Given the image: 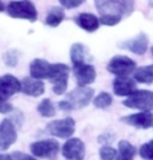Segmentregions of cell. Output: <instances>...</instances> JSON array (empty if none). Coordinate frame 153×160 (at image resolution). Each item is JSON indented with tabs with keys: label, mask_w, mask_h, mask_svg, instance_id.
<instances>
[{
	"label": "cell",
	"mask_w": 153,
	"mask_h": 160,
	"mask_svg": "<svg viewBox=\"0 0 153 160\" xmlns=\"http://www.w3.org/2000/svg\"><path fill=\"white\" fill-rule=\"evenodd\" d=\"M100 17L121 19L128 17L135 9V0H94Z\"/></svg>",
	"instance_id": "1"
},
{
	"label": "cell",
	"mask_w": 153,
	"mask_h": 160,
	"mask_svg": "<svg viewBox=\"0 0 153 160\" xmlns=\"http://www.w3.org/2000/svg\"><path fill=\"white\" fill-rule=\"evenodd\" d=\"M94 96V89L87 86H78L66 96V99L60 101L59 106L62 110L71 111L73 109L84 108L90 104Z\"/></svg>",
	"instance_id": "2"
},
{
	"label": "cell",
	"mask_w": 153,
	"mask_h": 160,
	"mask_svg": "<svg viewBox=\"0 0 153 160\" xmlns=\"http://www.w3.org/2000/svg\"><path fill=\"white\" fill-rule=\"evenodd\" d=\"M6 12L14 19H22L33 23L38 19V12L29 0H13L6 6Z\"/></svg>",
	"instance_id": "3"
},
{
	"label": "cell",
	"mask_w": 153,
	"mask_h": 160,
	"mask_svg": "<svg viewBox=\"0 0 153 160\" xmlns=\"http://www.w3.org/2000/svg\"><path fill=\"white\" fill-rule=\"evenodd\" d=\"M70 68L65 63H52L49 80L53 85V92L56 95L65 94L68 88Z\"/></svg>",
	"instance_id": "4"
},
{
	"label": "cell",
	"mask_w": 153,
	"mask_h": 160,
	"mask_svg": "<svg viewBox=\"0 0 153 160\" xmlns=\"http://www.w3.org/2000/svg\"><path fill=\"white\" fill-rule=\"evenodd\" d=\"M123 105L132 109L142 111H153V92L147 89L135 91L126 100L123 101Z\"/></svg>",
	"instance_id": "5"
},
{
	"label": "cell",
	"mask_w": 153,
	"mask_h": 160,
	"mask_svg": "<svg viewBox=\"0 0 153 160\" xmlns=\"http://www.w3.org/2000/svg\"><path fill=\"white\" fill-rule=\"evenodd\" d=\"M136 63L135 60L125 55H116L110 60L107 71L117 77H126L135 71Z\"/></svg>",
	"instance_id": "6"
},
{
	"label": "cell",
	"mask_w": 153,
	"mask_h": 160,
	"mask_svg": "<svg viewBox=\"0 0 153 160\" xmlns=\"http://www.w3.org/2000/svg\"><path fill=\"white\" fill-rule=\"evenodd\" d=\"M30 151L37 157L47 160H56L59 145L54 139H44L31 143Z\"/></svg>",
	"instance_id": "7"
},
{
	"label": "cell",
	"mask_w": 153,
	"mask_h": 160,
	"mask_svg": "<svg viewBox=\"0 0 153 160\" xmlns=\"http://www.w3.org/2000/svg\"><path fill=\"white\" fill-rule=\"evenodd\" d=\"M46 131L59 138H69L75 132V121L70 117L63 120L52 121L46 126Z\"/></svg>",
	"instance_id": "8"
},
{
	"label": "cell",
	"mask_w": 153,
	"mask_h": 160,
	"mask_svg": "<svg viewBox=\"0 0 153 160\" xmlns=\"http://www.w3.org/2000/svg\"><path fill=\"white\" fill-rule=\"evenodd\" d=\"M22 91V84L11 74L0 76V100L6 101L12 96Z\"/></svg>",
	"instance_id": "9"
},
{
	"label": "cell",
	"mask_w": 153,
	"mask_h": 160,
	"mask_svg": "<svg viewBox=\"0 0 153 160\" xmlns=\"http://www.w3.org/2000/svg\"><path fill=\"white\" fill-rule=\"evenodd\" d=\"M63 155L68 160H84L85 156V146L79 138H70L63 146Z\"/></svg>",
	"instance_id": "10"
},
{
	"label": "cell",
	"mask_w": 153,
	"mask_h": 160,
	"mask_svg": "<svg viewBox=\"0 0 153 160\" xmlns=\"http://www.w3.org/2000/svg\"><path fill=\"white\" fill-rule=\"evenodd\" d=\"M73 72L78 86H87L96 79V70L89 62L73 65Z\"/></svg>",
	"instance_id": "11"
},
{
	"label": "cell",
	"mask_w": 153,
	"mask_h": 160,
	"mask_svg": "<svg viewBox=\"0 0 153 160\" xmlns=\"http://www.w3.org/2000/svg\"><path fill=\"white\" fill-rule=\"evenodd\" d=\"M120 121L139 129H149L153 126V114L150 111H142L139 113L125 116L121 118Z\"/></svg>",
	"instance_id": "12"
},
{
	"label": "cell",
	"mask_w": 153,
	"mask_h": 160,
	"mask_svg": "<svg viewBox=\"0 0 153 160\" xmlns=\"http://www.w3.org/2000/svg\"><path fill=\"white\" fill-rule=\"evenodd\" d=\"M148 44H149L148 37L146 36L144 32H141L136 37L132 38V39L122 42V43L119 44L118 46H119V48H121V49L129 50L130 52L138 54V55H143V54H145V52L147 51Z\"/></svg>",
	"instance_id": "13"
},
{
	"label": "cell",
	"mask_w": 153,
	"mask_h": 160,
	"mask_svg": "<svg viewBox=\"0 0 153 160\" xmlns=\"http://www.w3.org/2000/svg\"><path fill=\"white\" fill-rule=\"evenodd\" d=\"M17 139V132H16L14 124L8 119H4L0 123V150L5 151L15 143Z\"/></svg>",
	"instance_id": "14"
},
{
	"label": "cell",
	"mask_w": 153,
	"mask_h": 160,
	"mask_svg": "<svg viewBox=\"0 0 153 160\" xmlns=\"http://www.w3.org/2000/svg\"><path fill=\"white\" fill-rule=\"evenodd\" d=\"M114 92L115 95L119 97H129L133 92L136 91V85L135 80L129 78L128 76L126 77H117L114 80L113 83Z\"/></svg>",
	"instance_id": "15"
},
{
	"label": "cell",
	"mask_w": 153,
	"mask_h": 160,
	"mask_svg": "<svg viewBox=\"0 0 153 160\" xmlns=\"http://www.w3.org/2000/svg\"><path fill=\"white\" fill-rule=\"evenodd\" d=\"M22 91L25 95L30 97H40L45 92V84L40 79L25 77L21 81Z\"/></svg>",
	"instance_id": "16"
},
{
	"label": "cell",
	"mask_w": 153,
	"mask_h": 160,
	"mask_svg": "<svg viewBox=\"0 0 153 160\" xmlns=\"http://www.w3.org/2000/svg\"><path fill=\"white\" fill-rule=\"evenodd\" d=\"M52 63L43 58H36L30 62L29 72L33 78L36 79H48Z\"/></svg>",
	"instance_id": "17"
},
{
	"label": "cell",
	"mask_w": 153,
	"mask_h": 160,
	"mask_svg": "<svg viewBox=\"0 0 153 160\" xmlns=\"http://www.w3.org/2000/svg\"><path fill=\"white\" fill-rule=\"evenodd\" d=\"M75 22L81 29H84L88 32H94L99 28L100 19H98L96 16L90 12H81L75 18Z\"/></svg>",
	"instance_id": "18"
},
{
	"label": "cell",
	"mask_w": 153,
	"mask_h": 160,
	"mask_svg": "<svg viewBox=\"0 0 153 160\" xmlns=\"http://www.w3.org/2000/svg\"><path fill=\"white\" fill-rule=\"evenodd\" d=\"M70 57L73 65L88 62L92 59L88 48L81 43H75L72 45L70 49Z\"/></svg>",
	"instance_id": "19"
},
{
	"label": "cell",
	"mask_w": 153,
	"mask_h": 160,
	"mask_svg": "<svg viewBox=\"0 0 153 160\" xmlns=\"http://www.w3.org/2000/svg\"><path fill=\"white\" fill-rule=\"evenodd\" d=\"M118 148H119V151L115 160H135L136 154L135 147L131 145L128 140H120L118 143Z\"/></svg>",
	"instance_id": "20"
},
{
	"label": "cell",
	"mask_w": 153,
	"mask_h": 160,
	"mask_svg": "<svg viewBox=\"0 0 153 160\" xmlns=\"http://www.w3.org/2000/svg\"><path fill=\"white\" fill-rule=\"evenodd\" d=\"M65 17H66L65 12H64V9L62 8H59V6H53L47 12L45 18V23L50 27H57L64 21Z\"/></svg>",
	"instance_id": "21"
},
{
	"label": "cell",
	"mask_w": 153,
	"mask_h": 160,
	"mask_svg": "<svg viewBox=\"0 0 153 160\" xmlns=\"http://www.w3.org/2000/svg\"><path fill=\"white\" fill-rule=\"evenodd\" d=\"M133 78L135 81L145 84H152L153 83V65L141 67L136 69L133 74Z\"/></svg>",
	"instance_id": "22"
},
{
	"label": "cell",
	"mask_w": 153,
	"mask_h": 160,
	"mask_svg": "<svg viewBox=\"0 0 153 160\" xmlns=\"http://www.w3.org/2000/svg\"><path fill=\"white\" fill-rule=\"evenodd\" d=\"M38 111L43 118H51L55 114V108L50 99H44L38 106Z\"/></svg>",
	"instance_id": "23"
},
{
	"label": "cell",
	"mask_w": 153,
	"mask_h": 160,
	"mask_svg": "<svg viewBox=\"0 0 153 160\" xmlns=\"http://www.w3.org/2000/svg\"><path fill=\"white\" fill-rule=\"evenodd\" d=\"M93 103L97 108H107L113 103V97L106 92H102L94 99Z\"/></svg>",
	"instance_id": "24"
},
{
	"label": "cell",
	"mask_w": 153,
	"mask_h": 160,
	"mask_svg": "<svg viewBox=\"0 0 153 160\" xmlns=\"http://www.w3.org/2000/svg\"><path fill=\"white\" fill-rule=\"evenodd\" d=\"M19 57H20L19 51L13 49V50H8L3 53L2 59H3V62H4L8 67H9V68H14V67L18 65Z\"/></svg>",
	"instance_id": "25"
},
{
	"label": "cell",
	"mask_w": 153,
	"mask_h": 160,
	"mask_svg": "<svg viewBox=\"0 0 153 160\" xmlns=\"http://www.w3.org/2000/svg\"><path fill=\"white\" fill-rule=\"evenodd\" d=\"M118 152L110 146H103L99 150V155L101 160H115Z\"/></svg>",
	"instance_id": "26"
},
{
	"label": "cell",
	"mask_w": 153,
	"mask_h": 160,
	"mask_svg": "<svg viewBox=\"0 0 153 160\" xmlns=\"http://www.w3.org/2000/svg\"><path fill=\"white\" fill-rule=\"evenodd\" d=\"M140 156L145 160H153V139L141 147Z\"/></svg>",
	"instance_id": "27"
},
{
	"label": "cell",
	"mask_w": 153,
	"mask_h": 160,
	"mask_svg": "<svg viewBox=\"0 0 153 160\" xmlns=\"http://www.w3.org/2000/svg\"><path fill=\"white\" fill-rule=\"evenodd\" d=\"M85 0H59L60 4L66 8H75L80 6Z\"/></svg>",
	"instance_id": "28"
},
{
	"label": "cell",
	"mask_w": 153,
	"mask_h": 160,
	"mask_svg": "<svg viewBox=\"0 0 153 160\" xmlns=\"http://www.w3.org/2000/svg\"><path fill=\"white\" fill-rule=\"evenodd\" d=\"M12 157L14 160H38L36 158L31 157L30 155L25 154V153L22 152H14L12 154Z\"/></svg>",
	"instance_id": "29"
},
{
	"label": "cell",
	"mask_w": 153,
	"mask_h": 160,
	"mask_svg": "<svg viewBox=\"0 0 153 160\" xmlns=\"http://www.w3.org/2000/svg\"><path fill=\"white\" fill-rule=\"evenodd\" d=\"M12 110H13L12 104H9L3 100H0V113H8Z\"/></svg>",
	"instance_id": "30"
},
{
	"label": "cell",
	"mask_w": 153,
	"mask_h": 160,
	"mask_svg": "<svg viewBox=\"0 0 153 160\" xmlns=\"http://www.w3.org/2000/svg\"><path fill=\"white\" fill-rule=\"evenodd\" d=\"M0 160H14L11 155L6 154H0Z\"/></svg>",
	"instance_id": "31"
},
{
	"label": "cell",
	"mask_w": 153,
	"mask_h": 160,
	"mask_svg": "<svg viewBox=\"0 0 153 160\" xmlns=\"http://www.w3.org/2000/svg\"><path fill=\"white\" fill-rule=\"evenodd\" d=\"M5 9V5H4V3H3L1 0H0V12H3Z\"/></svg>",
	"instance_id": "32"
},
{
	"label": "cell",
	"mask_w": 153,
	"mask_h": 160,
	"mask_svg": "<svg viewBox=\"0 0 153 160\" xmlns=\"http://www.w3.org/2000/svg\"><path fill=\"white\" fill-rule=\"evenodd\" d=\"M151 52H152V54H153V47H152V49H151Z\"/></svg>",
	"instance_id": "33"
}]
</instances>
